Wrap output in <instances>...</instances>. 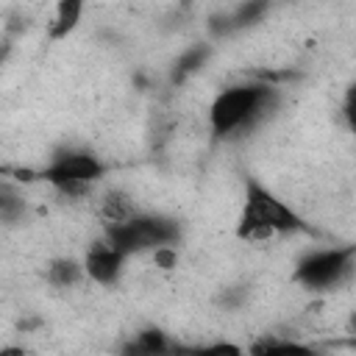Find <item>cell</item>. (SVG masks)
Returning <instances> with one entry per match:
<instances>
[{
  "mask_svg": "<svg viewBox=\"0 0 356 356\" xmlns=\"http://www.w3.org/2000/svg\"><path fill=\"white\" fill-rule=\"evenodd\" d=\"M209 56H211V44H195V47L184 50V53L178 56L175 67H172V83H184L189 75H195V72L206 64Z\"/></svg>",
  "mask_w": 356,
  "mask_h": 356,
  "instance_id": "12",
  "label": "cell"
},
{
  "mask_svg": "<svg viewBox=\"0 0 356 356\" xmlns=\"http://www.w3.org/2000/svg\"><path fill=\"white\" fill-rule=\"evenodd\" d=\"M150 259H153V264H156L159 270H175V267H178V248H175V245L156 248V250L150 253Z\"/></svg>",
  "mask_w": 356,
  "mask_h": 356,
  "instance_id": "14",
  "label": "cell"
},
{
  "mask_svg": "<svg viewBox=\"0 0 356 356\" xmlns=\"http://www.w3.org/2000/svg\"><path fill=\"white\" fill-rule=\"evenodd\" d=\"M314 356H320V353H314Z\"/></svg>",
  "mask_w": 356,
  "mask_h": 356,
  "instance_id": "16",
  "label": "cell"
},
{
  "mask_svg": "<svg viewBox=\"0 0 356 356\" xmlns=\"http://www.w3.org/2000/svg\"><path fill=\"white\" fill-rule=\"evenodd\" d=\"M295 231H306V222L300 220V214L286 200L273 195L264 184H259L256 178H248L242 211H239L236 228H234L236 239L267 242L278 234H295Z\"/></svg>",
  "mask_w": 356,
  "mask_h": 356,
  "instance_id": "1",
  "label": "cell"
},
{
  "mask_svg": "<svg viewBox=\"0 0 356 356\" xmlns=\"http://www.w3.org/2000/svg\"><path fill=\"white\" fill-rule=\"evenodd\" d=\"M275 100V86L270 83H236L222 89L209 106V128L217 139L256 125Z\"/></svg>",
  "mask_w": 356,
  "mask_h": 356,
  "instance_id": "2",
  "label": "cell"
},
{
  "mask_svg": "<svg viewBox=\"0 0 356 356\" xmlns=\"http://www.w3.org/2000/svg\"><path fill=\"white\" fill-rule=\"evenodd\" d=\"M134 214H136L134 200H131L125 192H120V189H111V192L100 200V217H103L106 225H117V222H122V220H128V217H134Z\"/></svg>",
  "mask_w": 356,
  "mask_h": 356,
  "instance_id": "11",
  "label": "cell"
},
{
  "mask_svg": "<svg viewBox=\"0 0 356 356\" xmlns=\"http://www.w3.org/2000/svg\"><path fill=\"white\" fill-rule=\"evenodd\" d=\"M44 278H47V284L56 286V289H70V286H75V284H81V281L86 278L83 261H78V259H72V256H58V259H53V261L47 264Z\"/></svg>",
  "mask_w": 356,
  "mask_h": 356,
  "instance_id": "9",
  "label": "cell"
},
{
  "mask_svg": "<svg viewBox=\"0 0 356 356\" xmlns=\"http://www.w3.org/2000/svg\"><path fill=\"white\" fill-rule=\"evenodd\" d=\"M353 259H356V248L345 245V248H320L306 253L295 270H292V281L300 284L303 289H334L342 281L350 278L353 273Z\"/></svg>",
  "mask_w": 356,
  "mask_h": 356,
  "instance_id": "5",
  "label": "cell"
},
{
  "mask_svg": "<svg viewBox=\"0 0 356 356\" xmlns=\"http://www.w3.org/2000/svg\"><path fill=\"white\" fill-rule=\"evenodd\" d=\"M117 356H184V348H178L161 328H142L120 345Z\"/></svg>",
  "mask_w": 356,
  "mask_h": 356,
  "instance_id": "7",
  "label": "cell"
},
{
  "mask_svg": "<svg viewBox=\"0 0 356 356\" xmlns=\"http://www.w3.org/2000/svg\"><path fill=\"white\" fill-rule=\"evenodd\" d=\"M0 356H28V350L22 345H3L0 348Z\"/></svg>",
  "mask_w": 356,
  "mask_h": 356,
  "instance_id": "15",
  "label": "cell"
},
{
  "mask_svg": "<svg viewBox=\"0 0 356 356\" xmlns=\"http://www.w3.org/2000/svg\"><path fill=\"white\" fill-rule=\"evenodd\" d=\"M108 172V164L89 150H64L44 167L33 170V181L53 186L67 197H83Z\"/></svg>",
  "mask_w": 356,
  "mask_h": 356,
  "instance_id": "3",
  "label": "cell"
},
{
  "mask_svg": "<svg viewBox=\"0 0 356 356\" xmlns=\"http://www.w3.org/2000/svg\"><path fill=\"white\" fill-rule=\"evenodd\" d=\"M317 350L306 342L298 339H275V337H264L259 342L250 345L248 356H314Z\"/></svg>",
  "mask_w": 356,
  "mask_h": 356,
  "instance_id": "10",
  "label": "cell"
},
{
  "mask_svg": "<svg viewBox=\"0 0 356 356\" xmlns=\"http://www.w3.org/2000/svg\"><path fill=\"white\" fill-rule=\"evenodd\" d=\"M178 236H181V225L172 217L142 214V211H136L134 217L117 225H106V234H103V239L120 253H125L128 259L139 253H153L156 248H164V245H175Z\"/></svg>",
  "mask_w": 356,
  "mask_h": 356,
  "instance_id": "4",
  "label": "cell"
},
{
  "mask_svg": "<svg viewBox=\"0 0 356 356\" xmlns=\"http://www.w3.org/2000/svg\"><path fill=\"white\" fill-rule=\"evenodd\" d=\"M83 11H86V6H83L81 0H61V3H56L53 17H50V22H47V36H50L53 42L67 39V36L81 25Z\"/></svg>",
  "mask_w": 356,
  "mask_h": 356,
  "instance_id": "8",
  "label": "cell"
},
{
  "mask_svg": "<svg viewBox=\"0 0 356 356\" xmlns=\"http://www.w3.org/2000/svg\"><path fill=\"white\" fill-rule=\"evenodd\" d=\"M125 264H128V256L120 253L117 248H111L106 239H97L86 250V256H83V273L97 286H114V284H120V278L125 273Z\"/></svg>",
  "mask_w": 356,
  "mask_h": 356,
  "instance_id": "6",
  "label": "cell"
},
{
  "mask_svg": "<svg viewBox=\"0 0 356 356\" xmlns=\"http://www.w3.org/2000/svg\"><path fill=\"white\" fill-rule=\"evenodd\" d=\"M184 356H245L242 345L220 339V342H206L197 348H184Z\"/></svg>",
  "mask_w": 356,
  "mask_h": 356,
  "instance_id": "13",
  "label": "cell"
}]
</instances>
